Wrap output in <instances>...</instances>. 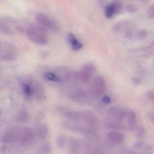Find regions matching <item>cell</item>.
Here are the masks:
<instances>
[{
    "instance_id": "15",
    "label": "cell",
    "mask_w": 154,
    "mask_h": 154,
    "mask_svg": "<svg viewBox=\"0 0 154 154\" xmlns=\"http://www.w3.org/2000/svg\"><path fill=\"white\" fill-rule=\"evenodd\" d=\"M67 146L71 154H78L81 150V143L75 138L71 137L68 139Z\"/></svg>"
},
{
    "instance_id": "21",
    "label": "cell",
    "mask_w": 154,
    "mask_h": 154,
    "mask_svg": "<svg viewBox=\"0 0 154 154\" xmlns=\"http://www.w3.org/2000/svg\"><path fill=\"white\" fill-rule=\"evenodd\" d=\"M44 77L46 80L53 82L60 83L62 82V80L55 71L45 72L44 73Z\"/></svg>"
},
{
    "instance_id": "10",
    "label": "cell",
    "mask_w": 154,
    "mask_h": 154,
    "mask_svg": "<svg viewBox=\"0 0 154 154\" xmlns=\"http://www.w3.org/2000/svg\"><path fill=\"white\" fill-rule=\"evenodd\" d=\"M34 131L27 127L20 128L18 142L23 145H29L33 143L35 138Z\"/></svg>"
},
{
    "instance_id": "35",
    "label": "cell",
    "mask_w": 154,
    "mask_h": 154,
    "mask_svg": "<svg viewBox=\"0 0 154 154\" xmlns=\"http://www.w3.org/2000/svg\"><path fill=\"white\" fill-rule=\"evenodd\" d=\"M103 103L105 104H109L111 103V99L110 97L108 96H105L103 97L102 99Z\"/></svg>"
},
{
    "instance_id": "4",
    "label": "cell",
    "mask_w": 154,
    "mask_h": 154,
    "mask_svg": "<svg viewBox=\"0 0 154 154\" xmlns=\"http://www.w3.org/2000/svg\"><path fill=\"white\" fill-rule=\"evenodd\" d=\"M31 85L33 96L37 101L44 102L46 100V94L43 85L34 77H29L26 80Z\"/></svg>"
},
{
    "instance_id": "8",
    "label": "cell",
    "mask_w": 154,
    "mask_h": 154,
    "mask_svg": "<svg viewBox=\"0 0 154 154\" xmlns=\"http://www.w3.org/2000/svg\"><path fill=\"white\" fill-rule=\"evenodd\" d=\"M81 121L87 127L93 130L98 125V119L96 114L89 110L81 112Z\"/></svg>"
},
{
    "instance_id": "23",
    "label": "cell",
    "mask_w": 154,
    "mask_h": 154,
    "mask_svg": "<svg viewBox=\"0 0 154 154\" xmlns=\"http://www.w3.org/2000/svg\"><path fill=\"white\" fill-rule=\"evenodd\" d=\"M56 145L57 147L60 149H63L65 147L67 144V140L65 135L63 134H59L57 137Z\"/></svg>"
},
{
    "instance_id": "1",
    "label": "cell",
    "mask_w": 154,
    "mask_h": 154,
    "mask_svg": "<svg viewBox=\"0 0 154 154\" xmlns=\"http://www.w3.org/2000/svg\"><path fill=\"white\" fill-rule=\"evenodd\" d=\"M27 36L29 39L35 44L45 45L48 42V37L41 27L35 24H31L27 28Z\"/></svg>"
},
{
    "instance_id": "39",
    "label": "cell",
    "mask_w": 154,
    "mask_h": 154,
    "mask_svg": "<svg viewBox=\"0 0 154 154\" xmlns=\"http://www.w3.org/2000/svg\"><path fill=\"white\" fill-rule=\"evenodd\" d=\"M144 154V153H140V154Z\"/></svg>"
},
{
    "instance_id": "7",
    "label": "cell",
    "mask_w": 154,
    "mask_h": 154,
    "mask_svg": "<svg viewBox=\"0 0 154 154\" xmlns=\"http://www.w3.org/2000/svg\"><path fill=\"white\" fill-rule=\"evenodd\" d=\"M106 87L107 85L104 78L101 76H96L92 82V94L96 97L101 96L106 91Z\"/></svg>"
},
{
    "instance_id": "11",
    "label": "cell",
    "mask_w": 154,
    "mask_h": 154,
    "mask_svg": "<svg viewBox=\"0 0 154 154\" xmlns=\"http://www.w3.org/2000/svg\"><path fill=\"white\" fill-rule=\"evenodd\" d=\"M20 128L8 129L3 133L1 137V142L5 144H12L18 142Z\"/></svg>"
},
{
    "instance_id": "24",
    "label": "cell",
    "mask_w": 154,
    "mask_h": 154,
    "mask_svg": "<svg viewBox=\"0 0 154 154\" xmlns=\"http://www.w3.org/2000/svg\"><path fill=\"white\" fill-rule=\"evenodd\" d=\"M52 148L49 142L43 143L39 148L38 154H51Z\"/></svg>"
},
{
    "instance_id": "32",
    "label": "cell",
    "mask_w": 154,
    "mask_h": 154,
    "mask_svg": "<svg viewBox=\"0 0 154 154\" xmlns=\"http://www.w3.org/2000/svg\"><path fill=\"white\" fill-rule=\"evenodd\" d=\"M148 17L149 18H154V4L149 7L148 10Z\"/></svg>"
},
{
    "instance_id": "33",
    "label": "cell",
    "mask_w": 154,
    "mask_h": 154,
    "mask_svg": "<svg viewBox=\"0 0 154 154\" xmlns=\"http://www.w3.org/2000/svg\"><path fill=\"white\" fill-rule=\"evenodd\" d=\"M126 10L128 12L133 13L137 11V8L136 6L131 4H128L126 6Z\"/></svg>"
},
{
    "instance_id": "2",
    "label": "cell",
    "mask_w": 154,
    "mask_h": 154,
    "mask_svg": "<svg viewBox=\"0 0 154 154\" xmlns=\"http://www.w3.org/2000/svg\"><path fill=\"white\" fill-rule=\"evenodd\" d=\"M18 54L17 48L13 43L9 41H1L0 58L2 60L6 62L14 61Z\"/></svg>"
},
{
    "instance_id": "3",
    "label": "cell",
    "mask_w": 154,
    "mask_h": 154,
    "mask_svg": "<svg viewBox=\"0 0 154 154\" xmlns=\"http://www.w3.org/2000/svg\"><path fill=\"white\" fill-rule=\"evenodd\" d=\"M35 18L39 26L46 29L55 32H59L61 29L58 23L54 19L45 14L37 13L35 15Z\"/></svg>"
},
{
    "instance_id": "27",
    "label": "cell",
    "mask_w": 154,
    "mask_h": 154,
    "mask_svg": "<svg viewBox=\"0 0 154 154\" xmlns=\"http://www.w3.org/2000/svg\"><path fill=\"white\" fill-rule=\"evenodd\" d=\"M149 32L147 29H141L139 30L136 34V37L138 39H143L147 37Z\"/></svg>"
},
{
    "instance_id": "25",
    "label": "cell",
    "mask_w": 154,
    "mask_h": 154,
    "mask_svg": "<svg viewBox=\"0 0 154 154\" xmlns=\"http://www.w3.org/2000/svg\"><path fill=\"white\" fill-rule=\"evenodd\" d=\"M105 126L108 129H120L123 128V126L120 122L116 120V121H108L105 123Z\"/></svg>"
},
{
    "instance_id": "6",
    "label": "cell",
    "mask_w": 154,
    "mask_h": 154,
    "mask_svg": "<svg viewBox=\"0 0 154 154\" xmlns=\"http://www.w3.org/2000/svg\"><path fill=\"white\" fill-rule=\"evenodd\" d=\"M64 128L73 132L81 133L84 135H89L92 132L93 129L90 128L85 124H80L76 122L66 121L63 123Z\"/></svg>"
},
{
    "instance_id": "34",
    "label": "cell",
    "mask_w": 154,
    "mask_h": 154,
    "mask_svg": "<svg viewBox=\"0 0 154 154\" xmlns=\"http://www.w3.org/2000/svg\"><path fill=\"white\" fill-rule=\"evenodd\" d=\"M144 146V143L142 141H138L136 142L135 144L133 145V148L135 149H140L141 148L143 147Z\"/></svg>"
},
{
    "instance_id": "19",
    "label": "cell",
    "mask_w": 154,
    "mask_h": 154,
    "mask_svg": "<svg viewBox=\"0 0 154 154\" xmlns=\"http://www.w3.org/2000/svg\"><path fill=\"white\" fill-rule=\"evenodd\" d=\"M30 115L26 110L20 111L16 115V120L19 123H25L29 122L30 120Z\"/></svg>"
},
{
    "instance_id": "36",
    "label": "cell",
    "mask_w": 154,
    "mask_h": 154,
    "mask_svg": "<svg viewBox=\"0 0 154 154\" xmlns=\"http://www.w3.org/2000/svg\"><path fill=\"white\" fill-rule=\"evenodd\" d=\"M131 80H132L133 83L135 85H139L141 82L140 78H138V77H133L131 79Z\"/></svg>"
},
{
    "instance_id": "12",
    "label": "cell",
    "mask_w": 154,
    "mask_h": 154,
    "mask_svg": "<svg viewBox=\"0 0 154 154\" xmlns=\"http://www.w3.org/2000/svg\"><path fill=\"white\" fill-rule=\"evenodd\" d=\"M95 70V66L91 63H86L82 66L80 71V76L83 82H89Z\"/></svg>"
},
{
    "instance_id": "30",
    "label": "cell",
    "mask_w": 154,
    "mask_h": 154,
    "mask_svg": "<svg viewBox=\"0 0 154 154\" xmlns=\"http://www.w3.org/2000/svg\"><path fill=\"white\" fill-rule=\"evenodd\" d=\"M146 134V131L144 128L140 127L138 128L137 131V136L138 137H143Z\"/></svg>"
},
{
    "instance_id": "18",
    "label": "cell",
    "mask_w": 154,
    "mask_h": 154,
    "mask_svg": "<svg viewBox=\"0 0 154 154\" xmlns=\"http://www.w3.org/2000/svg\"><path fill=\"white\" fill-rule=\"evenodd\" d=\"M132 26V23L129 21H120L113 25L112 30L115 32H119L122 31L124 32Z\"/></svg>"
},
{
    "instance_id": "14",
    "label": "cell",
    "mask_w": 154,
    "mask_h": 154,
    "mask_svg": "<svg viewBox=\"0 0 154 154\" xmlns=\"http://www.w3.org/2000/svg\"><path fill=\"white\" fill-rule=\"evenodd\" d=\"M106 137L110 142L115 145L121 144L125 140L124 134L119 131H111L107 134Z\"/></svg>"
},
{
    "instance_id": "26",
    "label": "cell",
    "mask_w": 154,
    "mask_h": 154,
    "mask_svg": "<svg viewBox=\"0 0 154 154\" xmlns=\"http://www.w3.org/2000/svg\"><path fill=\"white\" fill-rule=\"evenodd\" d=\"M104 14L107 18H111L114 14H116L115 8L112 2L106 6L104 10Z\"/></svg>"
},
{
    "instance_id": "37",
    "label": "cell",
    "mask_w": 154,
    "mask_h": 154,
    "mask_svg": "<svg viewBox=\"0 0 154 154\" xmlns=\"http://www.w3.org/2000/svg\"><path fill=\"white\" fill-rule=\"evenodd\" d=\"M120 154H135V153L131 149H125L122 151Z\"/></svg>"
},
{
    "instance_id": "5",
    "label": "cell",
    "mask_w": 154,
    "mask_h": 154,
    "mask_svg": "<svg viewBox=\"0 0 154 154\" xmlns=\"http://www.w3.org/2000/svg\"><path fill=\"white\" fill-rule=\"evenodd\" d=\"M20 26L13 20L10 18H1L0 31L1 33L7 35H14V30L20 31Z\"/></svg>"
},
{
    "instance_id": "9",
    "label": "cell",
    "mask_w": 154,
    "mask_h": 154,
    "mask_svg": "<svg viewBox=\"0 0 154 154\" xmlns=\"http://www.w3.org/2000/svg\"><path fill=\"white\" fill-rule=\"evenodd\" d=\"M57 113L63 118L71 121H81V112L68 109L63 106H58L57 109Z\"/></svg>"
},
{
    "instance_id": "20",
    "label": "cell",
    "mask_w": 154,
    "mask_h": 154,
    "mask_svg": "<svg viewBox=\"0 0 154 154\" xmlns=\"http://www.w3.org/2000/svg\"><path fill=\"white\" fill-rule=\"evenodd\" d=\"M128 125L130 129L133 130L136 126L137 121V115L136 112L133 111H130L128 113Z\"/></svg>"
},
{
    "instance_id": "29",
    "label": "cell",
    "mask_w": 154,
    "mask_h": 154,
    "mask_svg": "<svg viewBox=\"0 0 154 154\" xmlns=\"http://www.w3.org/2000/svg\"><path fill=\"white\" fill-rule=\"evenodd\" d=\"M112 2L113 5H114V8H115L116 14L119 13L121 11L122 8V2L119 1H114Z\"/></svg>"
},
{
    "instance_id": "28",
    "label": "cell",
    "mask_w": 154,
    "mask_h": 154,
    "mask_svg": "<svg viewBox=\"0 0 154 154\" xmlns=\"http://www.w3.org/2000/svg\"><path fill=\"white\" fill-rule=\"evenodd\" d=\"M134 27L133 26L129 28L124 32V36L127 38H131L134 35Z\"/></svg>"
},
{
    "instance_id": "16",
    "label": "cell",
    "mask_w": 154,
    "mask_h": 154,
    "mask_svg": "<svg viewBox=\"0 0 154 154\" xmlns=\"http://www.w3.org/2000/svg\"><path fill=\"white\" fill-rule=\"evenodd\" d=\"M67 41L70 44L71 49L74 51H77L82 47V44L75 37L72 32H69L67 35Z\"/></svg>"
},
{
    "instance_id": "17",
    "label": "cell",
    "mask_w": 154,
    "mask_h": 154,
    "mask_svg": "<svg viewBox=\"0 0 154 154\" xmlns=\"http://www.w3.org/2000/svg\"><path fill=\"white\" fill-rule=\"evenodd\" d=\"M35 134L39 139H45L49 134L48 127L45 123L39 124L37 127Z\"/></svg>"
},
{
    "instance_id": "31",
    "label": "cell",
    "mask_w": 154,
    "mask_h": 154,
    "mask_svg": "<svg viewBox=\"0 0 154 154\" xmlns=\"http://www.w3.org/2000/svg\"><path fill=\"white\" fill-rule=\"evenodd\" d=\"M146 97L149 100L154 102V91L150 90L146 92Z\"/></svg>"
},
{
    "instance_id": "38",
    "label": "cell",
    "mask_w": 154,
    "mask_h": 154,
    "mask_svg": "<svg viewBox=\"0 0 154 154\" xmlns=\"http://www.w3.org/2000/svg\"><path fill=\"white\" fill-rule=\"evenodd\" d=\"M148 117L151 122L154 124V112H150L148 114Z\"/></svg>"
},
{
    "instance_id": "13",
    "label": "cell",
    "mask_w": 154,
    "mask_h": 154,
    "mask_svg": "<svg viewBox=\"0 0 154 154\" xmlns=\"http://www.w3.org/2000/svg\"><path fill=\"white\" fill-rule=\"evenodd\" d=\"M110 115L116 120L120 122L125 117L128 116L129 112L123 108L113 107L109 110Z\"/></svg>"
},
{
    "instance_id": "22",
    "label": "cell",
    "mask_w": 154,
    "mask_h": 154,
    "mask_svg": "<svg viewBox=\"0 0 154 154\" xmlns=\"http://www.w3.org/2000/svg\"><path fill=\"white\" fill-rule=\"evenodd\" d=\"M21 88L24 94L28 97L33 96V91L31 85L29 83L26 81H22L21 82Z\"/></svg>"
}]
</instances>
